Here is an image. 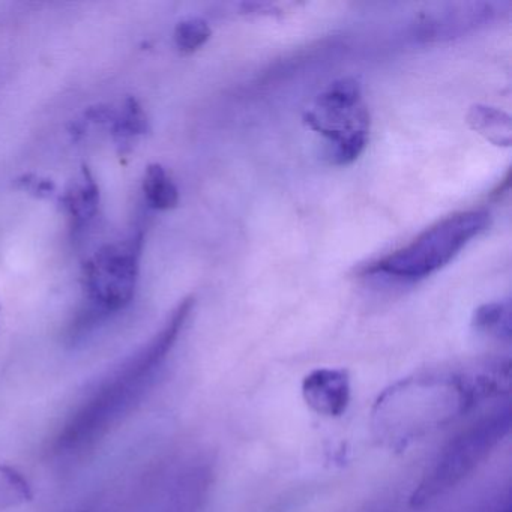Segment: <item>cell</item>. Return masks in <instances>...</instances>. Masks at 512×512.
I'll return each instance as SVG.
<instances>
[{"label":"cell","mask_w":512,"mask_h":512,"mask_svg":"<svg viewBox=\"0 0 512 512\" xmlns=\"http://www.w3.org/2000/svg\"><path fill=\"white\" fill-rule=\"evenodd\" d=\"M473 328L478 332L497 340L511 341V304L505 302H491L481 305L473 314Z\"/></svg>","instance_id":"9"},{"label":"cell","mask_w":512,"mask_h":512,"mask_svg":"<svg viewBox=\"0 0 512 512\" xmlns=\"http://www.w3.org/2000/svg\"><path fill=\"white\" fill-rule=\"evenodd\" d=\"M509 430L511 410L506 404L454 437L422 476L410 499L412 505L419 508L454 490L490 457Z\"/></svg>","instance_id":"3"},{"label":"cell","mask_w":512,"mask_h":512,"mask_svg":"<svg viewBox=\"0 0 512 512\" xmlns=\"http://www.w3.org/2000/svg\"><path fill=\"white\" fill-rule=\"evenodd\" d=\"M505 512H511V511H509V508H508V509H505Z\"/></svg>","instance_id":"13"},{"label":"cell","mask_w":512,"mask_h":512,"mask_svg":"<svg viewBox=\"0 0 512 512\" xmlns=\"http://www.w3.org/2000/svg\"><path fill=\"white\" fill-rule=\"evenodd\" d=\"M509 365L487 362L473 370L407 377L386 389L374 406L380 436L406 446L418 437L463 416L508 386Z\"/></svg>","instance_id":"1"},{"label":"cell","mask_w":512,"mask_h":512,"mask_svg":"<svg viewBox=\"0 0 512 512\" xmlns=\"http://www.w3.org/2000/svg\"><path fill=\"white\" fill-rule=\"evenodd\" d=\"M143 191H145L146 200L151 208L158 209V211H169L178 206V188L160 164H152L146 170Z\"/></svg>","instance_id":"10"},{"label":"cell","mask_w":512,"mask_h":512,"mask_svg":"<svg viewBox=\"0 0 512 512\" xmlns=\"http://www.w3.org/2000/svg\"><path fill=\"white\" fill-rule=\"evenodd\" d=\"M304 122L329 142L328 157L335 166H347L361 157L370 134V115L362 101L356 79L332 83L314 106L304 113Z\"/></svg>","instance_id":"4"},{"label":"cell","mask_w":512,"mask_h":512,"mask_svg":"<svg viewBox=\"0 0 512 512\" xmlns=\"http://www.w3.org/2000/svg\"><path fill=\"white\" fill-rule=\"evenodd\" d=\"M139 251L136 242L125 247H107L89 265L88 289L101 308L119 310L133 298Z\"/></svg>","instance_id":"5"},{"label":"cell","mask_w":512,"mask_h":512,"mask_svg":"<svg viewBox=\"0 0 512 512\" xmlns=\"http://www.w3.org/2000/svg\"><path fill=\"white\" fill-rule=\"evenodd\" d=\"M0 472L5 473V476L10 478V481L22 491L25 496L31 497V491H29L28 484H26L25 479L22 478V475L16 472V470L8 469V467H0Z\"/></svg>","instance_id":"12"},{"label":"cell","mask_w":512,"mask_h":512,"mask_svg":"<svg viewBox=\"0 0 512 512\" xmlns=\"http://www.w3.org/2000/svg\"><path fill=\"white\" fill-rule=\"evenodd\" d=\"M490 212L484 209L446 217L415 241L367 268L368 274L388 275L397 280H421L448 265L467 244L490 227Z\"/></svg>","instance_id":"2"},{"label":"cell","mask_w":512,"mask_h":512,"mask_svg":"<svg viewBox=\"0 0 512 512\" xmlns=\"http://www.w3.org/2000/svg\"><path fill=\"white\" fill-rule=\"evenodd\" d=\"M487 11H490V5H460V11H454L452 5V11L440 14V19L431 16L425 20L419 29V35L428 41L454 37L463 32L466 26H473L487 19Z\"/></svg>","instance_id":"7"},{"label":"cell","mask_w":512,"mask_h":512,"mask_svg":"<svg viewBox=\"0 0 512 512\" xmlns=\"http://www.w3.org/2000/svg\"><path fill=\"white\" fill-rule=\"evenodd\" d=\"M349 371L343 368H319L311 371L302 382L305 403L319 415L338 418L350 403Z\"/></svg>","instance_id":"6"},{"label":"cell","mask_w":512,"mask_h":512,"mask_svg":"<svg viewBox=\"0 0 512 512\" xmlns=\"http://www.w3.org/2000/svg\"><path fill=\"white\" fill-rule=\"evenodd\" d=\"M467 124L487 142L503 146V148L511 146L512 121L508 113L494 109V107L476 104V106L470 107L469 113H467Z\"/></svg>","instance_id":"8"},{"label":"cell","mask_w":512,"mask_h":512,"mask_svg":"<svg viewBox=\"0 0 512 512\" xmlns=\"http://www.w3.org/2000/svg\"><path fill=\"white\" fill-rule=\"evenodd\" d=\"M211 38V29L202 19H190L181 22L175 31V41L178 49L185 55L197 52Z\"/></svg>","instance_id":"11"}]
</instances>
